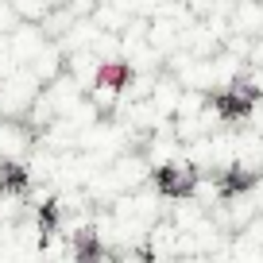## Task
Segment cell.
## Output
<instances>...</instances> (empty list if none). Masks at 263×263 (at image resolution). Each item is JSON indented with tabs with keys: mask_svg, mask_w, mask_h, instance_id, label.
<instances>
[{
	"mask_svg": "<svg viewBox=\"0 0 263 263\" xmlns=\"http://www.w3.org/2000/svg\"><path fill=\"white\" fill-rule=\"evenodd\" d=\"M97 82L105 85V89H120V85L128 82V66H124V62H105L97 70Z\"/></svg>",
	"mask_w": 263,
	"mask_h": 263,
	"instance_id": "6da1fadb",
	"label": "cell"
},
{
	"mask_svg": "<svg viewBox=\"0 0 263 263\" xmlns=\"http://www.w3.org/2000/svg\"><path fill=\"white\" fill-rule=\"evenodd\" d=\"M163 186H166V194H186L190 174H171V171H166V174H163Z\"/></svg>",
	"mask_w": 263,
	"mask_h": 263,
	"instance_id": "7a4b0ae2",
	"label": "cell"
}]
</instances>
